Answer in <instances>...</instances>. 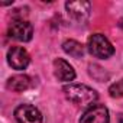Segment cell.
<instances>
[{
	"instance_id": "6da1fadb",
	"label": "cell",
	"mask_w": 123,
	"mask_h": 123,
	"mask_svg": "<svg viewBox=\"0 0 123 123\" xmlns=\"http://www.w3.org/2000/svg\"><path fill=\"white\" fill-rule=\"evenodd\" d=\"M62 91L71 103L80 106H93L98 100L97 91L86 84H68L62 88Z\"/></svg>"
},
{
	"instance_id": "7a4b0ae2",
	"label": "cell",
	"mask_w": 123,
	"mask_h": 123,
	"mask_svg": "<svg viewBox=\"0 0 123 123\" xmlns=\"http://www.w3.org/2000/svg\"><path fill=\"white\" fill-rule=\"evenodd\" d=\"M87 48L88 52L100 59H107L114 54V46L111 45V42L101 33H94L88 38L87 42Z\"/></svg>"
},
{
	"instance_id": "3957f363",
	"label": "cell",
	"mask_w": 123,
	"mask_h": 123,
	"mask_svg": "<svg viewBox=\"0 0 123 123\" xmlns=\"http://www.w3.org/2000/svg\"><path fill=\"white\" fill-rule=\"evenodd\" d=\"M65 9L68 16L78 22V23H86L90 18V12H91V3L86 2V0H78V2H67L65 3Z\"/></svg>"
},
{
	"instance_id": "277c9868",
	"label": "cell",
	"mask_w": 123,
	"mask_h": 123,
	"mask_svg": "<svg viewBox=\"0 0 123 123\" xmlns=\"http://www.w3.org/2000/svg\"><path fill=\"white\" fill-rule=\"evenodd\" d=\"M7 35L20 42H29L33 36V28L28 20H13L7 29Z\"/></svg>"
},
{
	"instance_id": "5b68a950",
	"label": "cell",
	"mask_w": 123,
	"mask_h": 123,
	"mask_svg": "<svg viewBox=\"0 0 123 123\" xmlns=\"http://www.w3.org/2000/svg\"><path fill=\"white\" fill-rule=\"evenodd\" d=\"M7 62L13 70L22 71L28 68L31 62V56L23 46H12L7 51Z\"/></svg>"
},
{
	"instance_id": "8992f818",
	"label": "cell",
	"mask_w": 123,
	"mask_h": 123,
	"mask_svg": "<svg viewBox=\"0 0 123 123\" xmlns=\"http://www.w3.org/2000/svg\"><path fill=\"white\" fill-rule=\"evenodd\" d=\"M110 114L107 107L103 104H93L90 106L80 119V123H109Z\"/></svg>"
},
{
	"instance_id": "52a82bcc",
	"label": "cell",
	"mask_w": 123,
	"mask_h": 123,
	"mask_svg": "<svg viewBox=\"0 0 123 123\" xmlns=\"http://www.w3.org/2000/svg\"><path fill=\"white\" fill-rule=\"evenodd\" d=\"M18 123H42V113L32 104H20L15 109Z\"/></svg>"
},
{
	"instance_id": "ba28073f",
	"label": "cell",
	"mask_w": 123,
	"mask_h": 123,
	"mask_svg": "<svg viewBox=\"0 0 123 123\" xmlns=\"http://www.w3.org/2000/svg\"><path fill=\"white\" fill-rule=\"evenodd\" d=\"M54 75L55 78H58V81L70 83L75 80V70L68 61L62 58H56L54 61Z\"/></svg>"
},
{
	"instance_id": "9c48e42d",
	"label": "cell",
	"mask_w": 123,
	"mask_h": 123,
	"mask_svg": "<svg viewBox=\"0 0 123 123\" xmlns=\"http://www.w3.org/2000/svg\"><path fill=\"white\" fill-rule=\"evenodd\" d=\"M6 87L12 91H16V93H22V91H26L28 88L32 87V80L29 75L26 74H16L13 77H10L6 83Z\"/></svg>"
},
{
	"instance_id": "30bf717a",
	"label": "cell",
	"mask_w": 123,
	"mask_h": 123,
	"mask_svg": "<svg viewBox=\"0 0 123 123\" xmlns=\"http://www.w3.org/2000/svg\"><path fill=\"white\" fill-rule=\"evenodd\" d=\"M62 49L65 54H68L73 58H81L84 55V46L75 41V39H68L62 43Z\"/></svg>"
},
{
	"instance_id": "8fae6325",
	"label": "cell",
	"mask_w": 123,
	"mask_h": 123,
	"mask_svg": "<svg viewBox=\"0 0 123 123\" xmlns=\"http://www.w3.org/2000/svg\"><path fill=\"white\" fill-rule=\"evenodd\" d=\"M109 94H110V97H113V98H120V97H123V78L119 80V81H116L114 84H111V86L109 87Z\"/></svg>"
}]
</instances>
